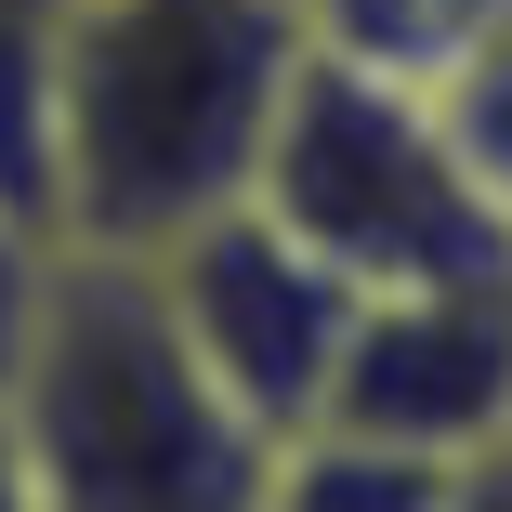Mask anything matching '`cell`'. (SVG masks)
I'll list each match as a JSON object with an SVG mask.
<instances>
[{"instance_id":"1","label":"cell","mask_w":512,"mask_h":512,"mask_svg":"<svg viewBox=\"0 0 512 512\" xmlns=\"http://www.w3.org/2000/svg\"><path fill=\"white\" fill-rule=\"evenodd\" d=\"M289 0H79L53 66V197L40 237L79 263H158L237 211L302 66Z\"/></svg>"},{"instance_id":"2","label":"cell","mask_w":512,"mask_h":512,"mask_svg":"<svg viewBox=\"0 0 512 512\" xmlns=\"http://www.w3.org/2000/svg\"><path fill=\"white\" fill-rule=\"evenodd\" d=\"M0 421L27 447L40 512H263L276 460V434H250L171 342L145 263H79V250H53V302Z\"/></svg>"},{"instance_id":"3","label":"cell","mask_w":512,"mask_h":512,"mask_svg":"<svg viewBox=\"0 0 512 512\" xmlns=\"http://www.w3.org/2000/svg\"><path fill=\"white\" fill-rule=\"evenodd\" d=\"M250 211L289 224L302 250H316L329 276H355V289H421V276H473V263L512 250V224L473 197L447 119H434V92L368 79V66L316 53V40H302L289 106L263 132Z\"/></svg>"},{"instance_id":"4","label":"cell","mask_w":512,"mask_h":512,"mask_svg":"<svg viewBox=\"0 0 512 512\" xmlns=\"http://www.w3.org/2000/svg\"><path fill=\"white\" fill-rule=\"evenodd\" d=\"M145 289H158L171 342L197 355V381H211L250 434H276V447L316 434L329 368H342L355 302H368L355 276H329L289 224H263L250 197H237V211H211L197 237H171V250L145 263Z\"/></svg>"},{"instance_id":"5","label":"cell","mask_w":512,"mask_h":512,"mask_svg":"<svg viewBox=\"0 0 512 512\" xmlns=\"http://www.w3.org/2000/svg\"><path fill=\"white\" fill-rule=\"evenodd\" d=\"M316 434H368L394 460H447V473L512 460V263L368 289Z\"/></svg>"},{"instance_id":"6","label":"cell","mask_w":512,"mask_h":512,"mask_svg":"<svg viewBox=\"0 0 512 512\" xmlns=\"http://www.w3.org/2000/svg\"><path fill=\"white\" fill-rule=\"evenodd\" d=\"M316 53L368 66V79H407V92H434L460 53H486L512 27V0H316Z\"/></svg>"},{"instance_id":"7","label":"cell","mask_w":512,"mask_h":512,"mask_svg":"<svg viewBox=\"0 0 512 512\" xmlns=\"http://www.w3.org/2000/svg\"><path fill=\"white\" fill-rule=\"evenodd\" d=\"M473 473L447 460H394L368 434H289L263 460V512H460Z\"/></svg>"},{"instance_id":"8","label":"cell","mask_w":512,"mask_h":512,"mask_svg":"<svg viewBox=\"0 0 512 512\" xmlns=\"http://www.w3.org/2000/svg\"><path fill=\"white\" fill-rule=\"evenodd\" d=\"M66 14L79 0H0V224L40 237L53 197V66H66Z\"/></svg>"},{"instance_id":"9","label":"cell","mask_w":512,"mask_h":512,"mask_svg":"<svg viewBox=\"0 0 512 512\" xmlns=\"http://www.w3.org/2000/svg\"><path fill=\"white\" fill-rule=\"evenodd\" d=\"M434 119H447V145H460V171H473V197L512 224V27L486 40V53H460L447 79H434Z\"/></svg>"},{"instance_id":"10","label":"cell","mask_w":512,"mask_h":512,"mask_svg":"<svg viewBox=\"0 0 512 512\" xmlns=\"http://www.w3.org/2000/svg\"><path fill=\"white\" fill-rule=\"evenodd\" d=\"M40 302H53V237L0 224V407L27 381V342H40Z\"/></svg>"},{"instance_id":"11","label":"cell","mask_w":512,"mask_h":512,"mask_svg":"<svg viewBox=\"0 0 512 512\" xmlns=\"http://www.w3.org/2000/svg\"><path fill=\"white\" fill-rule=\"evenodd\" d=\"M0 512H40V486H27V447H14V421H0Z\"/></svg>"},{"instance_id":"12","label":"cell","mask_w":512,"mask_h":512,"mask_svg":"<svg viewBox=\"0 0 512 512\" xmlns=\"http://www.w3.org/2000/svg\"><path fill=\"white\" fill-rule=\"evenodd\" d=\"M460 512H512V460H486V473H473V499H460Z\"/></svg>"},{"instance_id":"13","label":"cell","mask_w":512,"mask_h":512,"mask_svg":"<svg viewBox=\"0 0 512 512\" xmlns=\"http://www.w3.org/2000/svg\"><path fill=\"white\" fill-rule=\"evenodd\" d=\"M289 14H316V0H289Z\"/></svg>"},{"instance_id":"14","label":"cell","mask_w":512,"mask_h":512,"mask_svg":"<svg viewBox=\"0 0 512 512\" xmlns=\"http://www.w3.org/2000/svg\"><path fill=\"white\" fill-rule=\"evenodd\" d=\"M499 263H512V250H499Z\"/></svg>"}]
</instances>
